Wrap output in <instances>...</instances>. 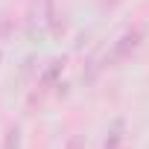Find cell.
<instances>
[{
  "label": "cell",
  "mask_w": 149,
  "mask_h": 149,
  "mask_svg": "<svg viewBox=\"0 0 149 149\" xmlns=\"http://www.w3.org/2000/svg\"><path fill=\"white\" fill-rule=\"evenodd\" d=\"M3 149H21V129H18V126H12V129L6 132V143H3Z\"/></svg>",
  "instance_id": "cell-1"
},
{
  "label": "cell",
  "mask_w": 149,
  "mask_h": 149,
  "mask_svg": "<svg viewBox=\"0 0 149 149\" xmlns=\"http://www.w3.org/2000/svg\"><path fill=\"white\" fill-rule=\"evenodd\" d=\"M120 132H123V120H117V123H114V129H111V137L105 140V149H114V146L123 140V134H120Z\"/></svg>",
  "instance_id": "cell-2"
},
{
  "label": "cell",
  "mask_w": 149,
  "mask_h": 149,
  "mask_svg": "<svg viewBox=\"0 0 149 149\" xmlns=\"http://www.w3.org/2000/svg\"><path fill=\"white\" fill-rule=\"evenodd\" d=\"M67 149H79V137H73V140L67 143Z\"/></svg>",
  "instance_id": "cell-3"
}]
</instances>
